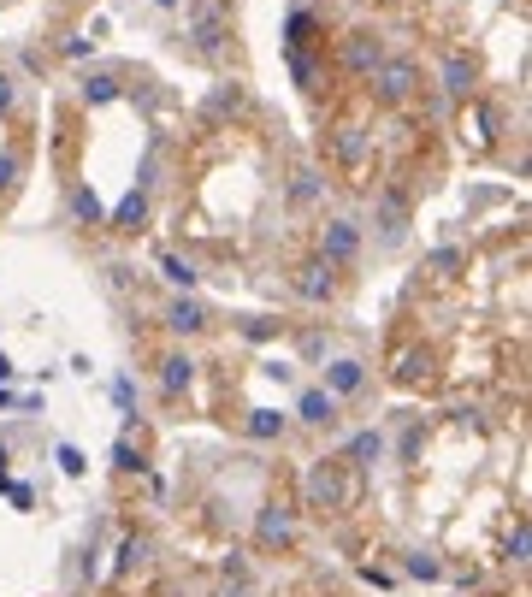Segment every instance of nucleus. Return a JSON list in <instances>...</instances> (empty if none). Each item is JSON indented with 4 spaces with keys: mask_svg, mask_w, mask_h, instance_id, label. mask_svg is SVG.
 Returning <instances> with one entry per match:
<instances>
[{
    "mask_svg": "<svg viewBox=\"0 0 532 597\" xmlns=\"http://www.w3.org/2000/svg\"><path fill=\"white\" fill-rule=\"evenodd\" d=\"M190 42L207 60L225 54V42H231V0H190Z\"/></svg>",
    "mask_w": 532,
    "mask_h": 597,
    "instance_id": "f257e3e1",
    "label": "nucleus"
},
{
    "mask_svg": "<svg viewBox=\"0 0 532 597\" xmlns=\"http://www.w3.org/2000/svg\"><path fill=\"white\" fill-rule=\"evenodd\" d=\"M373 89H379V101L402 107V101L420 89V66H414V60H379V71H373Z\"/></svg>",
    "mask_w": 532,
    "mask_h": 597,
    "instance_id": "f03ea898",
    "label": "nucleus"
},
{
    "mask_svg": "<svg viewBox=\"0 0 532 597\" xmlns=\"http://www.w3.org/2000/svg\"><path fill=\"white\" fill-rule=\"evenodd\" d=\"M355 255H361V225H355V219H326V231H320V261L349 266Z\"/></svg>",
    "mask_w": 532,
    "mask_h": 597,
    "instance_id": "7ed1b4c3",
    "label": "nucleus"
},
{
    "mask_svg": "<svg viewBox=\"0 0 532 597\" xmlns=\"http://www.w3.org/2000/svg\"><path fill=\"white\" fill-rule=\"evenodd\" d=\"M373 225H379V237H385V243H402V231H408V196H402V190H379Z\"/></svg>",
    "mask_w": 532,
    "mask_h": 597,
    "instance_id": "20e7f679",
    "label": "nucleus"
},
{
    "mask_svg": "<svg viewBox=\"0 0 532 597\" xmlns=\"http://www.w3.org/2000/svg\"><path fill=\"white\" fill-rule=\"evenodd\" d=\"M379 60H385V48H379V36H349V48H343V66H349V77H373L379 71Z\"/></svg>",
    "mask_w": 532,
    "mask_h": 597,
    "instance_id": "39448f33",
    "label": "nucleus"
},
{
    "mask_svg": "<svg viewBox=\"0 0 532 597\" xmlns=\"http://www.w3.org/2000/svg\"><path fill=\"white\" fill-rule=\"evenodd\" d=\"M337 408H343V397H332L326 385H314V391H302V397H296V414H302V426H332Z\"/></svg>",
    "mask_w": 532,
    "mask_h": 597,
    "instance_id": "423d86ee",
    "label": "nucleus"
},
{
    "mask_svg": "<svg viewBox=\"0 0 532 597\" xmlns=\"http://www.w3.org/2000/svg\"><path fill=\"white\" fill-rule=\"evenodd\" d=\"M367 385V361H355V355H337L332 367H326V391L332 397H355Z\"/></svg>",
    "mask_w": 532,
    "mask_h": 597,
    "instance_id": "0eeeda50",
    "label": "nucleus"
},
{
    "mask_svg": "<svg viewBox=\"0 0 532 597\" xmlns=\"http://www.w3.org/2000/svg\"><path fill=\"white\" fill-rule=\"evenodd\" d=\"M290 538H296V515H290L284 503H266L261 509V544L266 550H284Z\"/></svg>",
    "mask_w": 532,
    "mask_h": 597,
    "instance_id": "6e6552de",
    "label": "nucleus"
},
{
    "mask_svg": "<svg viewBox=\"0 0 532 597\" xmlns=\"http://www.w3.org/2000/svg\"><path fill=\"white\" fill-rule=\"evenodd\" d=\"M166 326L178 337H196V332H207V308H201L196 296H178V302L166 308Z\"/></svg>",
    "mask_w": 532,
    "mask_h": 597,
    "instance_id": "1a4fd4ad",
    "label": "nucleus"
},
{
    "mask_svg": "<svg viewBox=\"0 0 532 597\" xmlns=\"http://www.w3.org/2000/svg\"><path fill=\"white\" fill-rule=\"evenodd\" d=\"M296 290H302L308 302H326V296H332V290H337V278H332V261H314V266H302V272H296Z\"/></svg>",
    "mask_w": 532,
    "mask_h": 597,
    "instance_id": "9d476101",
    "label": "nucleus"
},
{
    "mask_svg": "<svg viewBox=\"0 0 532 597\" xmlns=\"http://www.w3.org/2000/svg\"><path fill=\"white\" fill-rule=\"evenodd\" d=\"M160 385H166L172 397H178V391H190V385H196V361H190L184 349H178V355H166V361H160Z\"/></svg>",
    "mask_w": 532,
    "mask_h": 597,
    "instance_id": "9b49d317",
    "label": "nucleus"
},
{
    "mask_svg": "<svg viewBox=\"0 0 532 597\" xmlns=\"http://www.w3.org/2000/svg\"><path fill=\"white\" fill-rule=\"evenodd\" d=\"M473 77H479V71H473V60H467V54H450V60H444V89H450L456 101H467V95H473Z\"/></svg>",
    "mask_w": 532,
    "mask_h": 597,
    "instance_id": "f8f14e48",
    "label": "nucleus"
},
{
    "mask_svg": "<svg viewBox=\"0 0 532 597\" xmlns=\"http://www.w3.org/2000/svg\"><path fill=\"white\" fill-rule=\"evenodd\" d=\"M314 36H320V18H314L308 6H296V12H290V24H284V48H308Z\"/></svg>",
    "mask_w": 532,
    "mask_h": 597,
    "instance_id": "ddd939ff",
    "label": "nucleus"
},
{
    "mask_svg": "<svg viewBox=\"0 0 532 597\" xmlns=\"http://www.w3.org/2000/svg\"><path fill=\"white\" fill-rule=\"evenodd\" d=\"M308 497H314V503H343V485H337L332 462H320L314 473H308Z\"/></svg>",
    "mask_w": 532,
    "mask_h": 597,
    "instance_id": "4468645a",
    "label": "nucleus"
},
{
    "mask_svg": "<svg viewBox=\"0 0 532 597\" xmlns=\"http://www.w3.org/2000/svg\"><path fill=\"white\" fill-rule=\"evenodd\" d=\"M284 426H290V420H284L278 408H255V414H249V438H255V444H272V438H284Z\"/></svg>",
    "mask_w": 532,
    "mask_h": 597,
    "instance_id": "2eb2a0df",
    "label": "nucleus"
},
{
    "mask_svg": "<svg viewBox=\"0 0 532 597\" xmlns=\"http://www.w3.org/2000/svg\"><path fill=\"white\" fill-rule=\"evenodd\" d=\"M142 219H148V190H131V196L119 201L113 225H119V231H142Z\"/></svg>",
    "mask_w": 532,
    "mask_h": 597,
    "instance_id": "dca6fc26",
    "label": "nucleus"
},
{
    "mask_svg": "<svg viewBox=\"0 0 532 597\" xmlns=\"http://www.w3.org/2000/svg\"><path fill=\"white\" fill-rule=\"evenodd\" d=\"M83 101H89V107H107V101H119V77H113V71H95V77H83Z\"/></svg>",
    "mask_w": 532,
    "mask_h": 597,
    "instance_id": "f3484780",
    "label": "nucleus"
},
{
    "mask_svg": "<svg viewBox=\"0 0 532 597\" xmlns=\"http://www.w3.org/2000/svg\"><path fill=\"white\" fill-rule=\"evenodd\" d=\"M379 456H385V438H379V432H355V438H349V462L355 467H373Z\"/></svg>",
    "mask_w": 532,
    "mask_h": 597,
    "instance_id": "a211bd4d",
    "label": "nucleus"
},
{
    "mask_svg": "<svg viewBox=\"0 0 532 597\" xmlns=\"http://www.w3.org/2000/svg\"><path fill=\"white\" fill-rule=\"evenodd\" d=\"M71 213H77L83 225H101V201H95L89 184H77V190H71Z\"/></svg>",
    "mask_w": 532,
    "mask_h": 597,
    "instance_id": "6ab92c4d",
    "label": "nucleus"
},
{
    "mask_svg": "<svg viewBox=\"0 0 532 597\" xmlns=\"http://www.w3.org/2000/svg\"><path fill=\"white\" fill-rule=\"evenodd\" d=\"M160 272H166V278H172V284H178V290H196V266L184 261V255H166V261H160Z\"/></svg>",
    "mask_w": 532,
    "mask_h": 597,
    "instance_id": "aec40b11",
    "label": "nucleus"
},
{
    "mask_svg": "<svg viewBox=\"0 0 532 597\" xmlns=\"http://www.w3.org/2000/svg\"><path fill=\"white\" fill-rule=\"evenodd\" d=\"M290 77H296L302 89H314V77H320V66H314V54H308V48H290Z\"/></svg>",
    "mask_w": 532,
    "mask_h": 597,
    "instance_id": "412c9836",
    "label": "nucleus"
},
{
    "mask_svg": "<svg viewBox=\"0 0 532 597\" xmlns=\"http://www.w3.org/2000/svg\"><path fill=\"white\" fill-rule=\"evenodd\" d=\"M314 196H320V172H296V184H290V201H296V207H308Z\"/></svg>",
    "mask_w": 532,
    "mask_h": 597,
    "instance_id": "4be33fe9",
    "label": "nucleus"
},
{
    "mask_svg": "<svg viewBox=\"0 0 532 597\" xmlns=\"http://www.w3.org/2000/svg\"><path fill=\"white\" fill-rule=\"evenodd\" d=\"M142 556H148V538H125V544H119V574H131Z\"/></svg>",
    "mask_w": 532,
    "mask_h": 597,
    "instance_id": "5701e85b",
    "label": "nucleus"
},
{
    "mask_svg": "<svg viewBox=\"0 0 532 597\" xmlns=\"http://www.w3.org/2000/svg\"><path fill=\"white\" fill-rule=\"evenodd\" d=\"M408 574H414V580H438L444 568H438V556H408Z\"/></svg>",
    "mask_w": 532,
    "mask_h": 597,
    "instance_id": "b1692460",
    "label": "nucleus"
},
{
    "mask_svg": "<svg viewBox=\"0 0 532 597\" xmlns=\"http://www.w3.org/2000/svg\"><path fill=\"white\" fill-rule=\"evenodd\" d=\"M456 266H462L456 249H438V255H432V272H438V278H456Z\"/></svg>",
    "mask_w": 532,
    "mask_h": 597,
    "instance_id": "393cba45",
    "label": "nucleus"
},
{
    "mask_svg": "<svg viewBox=\"0 0 532 597\" xmlns=\"http://www.w3.org/2000/svg\"><path fill=\"white\" fill-rule=\"evenodd\" d=\"M237 107V83L231 89H213V101H207V113H231Z\"/></svg>",
    "mask_w": 532,
    "mask_h": 597,
    "instance_id": "a878e982",
    "label": "nucleus"
},
{
    "mask_svg": "<svg viewBox=\"0 0 532 597\" xmlns=\"http://www.w3.org/2000/svg\"><path fill=\"white\" fill-rule=\"evenodd\" d=\"M337 160H361V136H355V131L337 136Z\"/></svg>",
    "mask_w": 532,
    "mask_h": 597,
    "instance_id": "bb28decb",
    "label": "nucleus"
},
{
    "mask_svg": "<svg viewBox=\"0 0 532 597\" xmlns=\"http://www.w3.org/2000/svg\"><path fill=\"white\" fill-rule=\"evenodd\" d=\"M18 184V154H0V190H12Z\"/></svg>",
    "mask_w": 532,
    "mask_h": 597,
    "instance_id": "cd10ccee",
    "label": "nucleus"
},
{
    "mask_svg": "<svg viewBox=\"0 0 532 597\" xmlns=\"http://www.w3.org/2000/svg\"><path fill=\"white\" fill-rule=\"evenodd\" d=\"M12 101H18V83H12V71H0V113H12Z\"/></svg>",
    "mask_w": 532,
    "mask_h": 597,
    "instance_id": "c85d7f7f",
    "label": "nucleus"
},
{
    "mask_svg": "<svg viewBox=\"0 0 532 597\" xmlns=\"http://www.w3.org/2000/svg\"><path fill=\"white\" fill-rule=\"evenodd\" d=\"M66 54H71V60H89V54H95V36H71Z\"/></svg>",
    "mask_w": 532,
    "mask_h": 597,
    "instance_id": "c756f323",
    "label": "nucleus"
},
{
    "mask_svg": "<svg viewBox=\"0 0 532 597\" xmlns=\"http://www.w3.org/2000/svg\"><path fill=\"white\" fill-rule=\"evenodd\" d=\"M527 550H532L527 527H515V538H509V556H515V562H527Z\"/></svg>",
    "mask_w": 532,
    "mask_h": 597,
    "instance_id": "7c9ffc66",
    "label": "nucleus"
},
{
    "mask_svg": "<svg viewBox=\"0 0 532 597\" xmlns=\"http://www.w3.org/2000/svg\"><path fill=\"white\" fill-rule=\"evenodd\" d=\"M113 462H119L125 473H131V467H142V456H136L131 444H113Z\"/></svg>",
    "mask_w": 532,
    "mask_h": 597,
    "instance_id": "2f4dec72",
    "label": "nucleus"
},
{
    "mask_svg": "<svg viewBox=\"0 0 532 597\" xmlns=\"http://www.w3.org/2000/svg\"><path fill=\"white\" fill-rule=\"evenodd\" d=\"M60 467H66V473H83V456H77V450L66 444V450H60Z\"/></svg>",
    "mask_w": 532,
    "mask_h": 597,
    "instance_id": "473e14b6",
    "label": "nucleus"
},
{
    "mask_svg": "<svg viewBox=\"0 0 532 597\" xmlns=\"http://www.w3.org/2000/svg\"><path fill=\"white\" fill-rule=\"evenodd\" d=\"M12 373H18V367H12V361H6V355H0V385H6V379H12Z\"/></svg>",
    "mask_w": 532,
    "mask_h": 597,
    "instance_id": "72a5a7b5",
    "label": "nucleus"
},
{
    "mask_svg": "<svg viewBox=\"0 0 532 597\" xmlns=\"http://www.w3.org/2000/svg\"><path fill=\"white\" fill-rule=\"evenodd\" d=\"M0 485H6V444H0Z\"/></svg>",
    "mask_w": 532,
    "mask_h": 597,
    "instance_id": "f704fd0d",
    "label": "nucleus"
},
{
    "mask_svg": "<svg viewBox=\"0 0 532 597\" xmlns=\"http://www.w3.org/2000/svg\"><path fill=\"white\" fill-rule=\"evenodd\" d=\"M154 6H166V12H172V6H184V0H154Z\"/></svg>",
    "mask_w": 532,
    "mask_h": 597,
    "instance_id": "c9c22d12",
    "label": "nucleus"
}]
</instances>
